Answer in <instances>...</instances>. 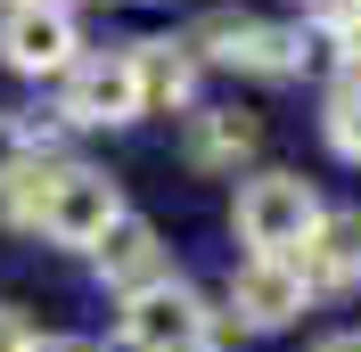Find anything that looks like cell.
<instances>
[{
    "label": "cell",
    "instance_id": "cell-3",
    "mask_svg": "<svg viewBox=\"0 0 361 352\" xmlns=\"http://www.w3.org/2000/svg\"><path fill=\"white\" fill-rule=\"evenodd\" d=\"M123 221V197H115V180L99 172V164H49V180H42V238H58V246H99Z\"/></svg>",
    "mask_w": 361,
    "mask_h": 352
},
{
    "label": "cell",
    "instance_id": "cell-5",
    "mask_svg": "<svg viewBox=\"0 0 361 352\" xmlns=\"http://www.w3.org/2000/svg\"><path fill=\"white\" fill-rule=\"evenodd\" d=\"M123 344L132 352H205L214 344V311L180 279H164L148 295H123Z\"/></svg>",
    "mask_w": 361,
    "mask_h": 352
},
{
    "label": "cell",
    "instance_id": "cell-6",
    "mask_svg": "<svg viewBox=\"0 0 361 352\" xmlns=\"http://www.w3.org/2000/svg\"><path fill=\"white\" fill-rule=\"evenodd\" d=\"M58 115L99 132V123H140V74L132 58L115 49V58H74L66 66V90H58Z\"/></svg>",
    "mask_w": 361,
    "mask_h": 352
},
{
    "label": "cell",
    "instance_id": "cell-11",
    "mask_svg": "<svg viewBox=\"0 0 361 352\" xmlns=\"http://www.w3.org/2000/svg\"><path fill=\"white\" fill-rule=\"evenodd\" d=\"M255 148H263V123L247 107H197L189 115V164L197 172H238Z\"/></svg>",
    "mask_w": 361,
    "mask_h": 352
},
{
    "label": "cell",
    "instance_id": "cell-1",
    "mask_svg": "<svg viewBox=\"0 0 361 352\" xmlns=\"http://www.w3.org/2000/svg\"><path fill=\"white\" fill-rule=\"evenodd\" d=\"M320 213H329V205L312 197V180H295V172H255L247 189H238V205H230L238 246H255V254H271V263H288Z\"/></svg>",
    "mask_w": 361,
    "mask_h": 352
},
{
    "label": "cell",
    "instance_id": "cell-9",
    "mask_svg": "<svg viewBox=\"0 0 361 352\" xmlns=\"http://www.w3.org/2000/svg\"><path fill=\"white\" fill-rule=\"evenodd\" d=\"M90 254H99V279H107L115 295H148V287H164V279H173L157 221H140V213H123V221L107 230V238L90 246Z\"/></svg>",
    "mask_w": 361,
    "mask_h": 352
},
{
    "label": "cell",
    "instance_id": "cell-15",
    "mask_svg": "<svg viewBox=\"0 0 361 352\" xmlns=\"http://www.w3.org/2000/svg\"><path fill=\"white\" fill-rule=\"evenodd\" d=\"M0 352H33V320L17 303H0Z\"/></svg>",
    "mask_w": 361,
    "mask_h": 352
},
{
    "label": "cell",
    "instance_id": "cell-14",
    "mask_svg": "<svg viewBox=\"0 0 361 352\" xmlns=\"http://www.w3.org/2000/svg\"><path fill=\"white\" fill-rule=\"evenodd\" d=\"M320 25H329V42H337V58H345V66L361 74V8H353V0H345V8H329V17H320Z\"/></svg>",
    "mask_w": 361,
    "mask_h": 352
},
{
    "label": "cell",
    "instance_id": "cell-4",
    "mask_svg": "<svg viewBox=\"0 0 361 352\" xmlns=\"http://www.w3.org/2000/svg\"><path fill=\"white\" fill-rule=\"evenodd\" d=\"M82 58V25L66 0H8L0 17V66L8 74H66Z\"/></svg>",
    "mask_w": 361,
    "mask_h": 352
},
{
    "label": "cell",
    "instance_id": "cell-2",
    "mask_svg": "<svg viewBox=\"0 0 361 352\" xmlns=\"http://www.w3.org/2000/svg\"><path fill=\"white\" fill-rule=\"evenodd\" d=\"M189 49L214 58V66L263 74V82H288V74H304V58H312L304 25H271V17H205Z\"/></svg>",
    "mask_w": 361,
    "mask_h": 352
},
{
    "label": "cell",
    "instance_id": "cell-12",
    "mask_svg": "<svg viewBox=\"0 0 361 352\" xmlns=\"http://www.w3.org/2000/svg\"><path fill=\"white\" fill-rule=\"evenodd\" d=\"M320 132H329V148H337L345 164H361V74H345V82L329 90V115H320Z\"/></svg>",
    "mask_w": 361,
    "mask_h": 352
},
{
    "label": "cell",
    "instance_id": "cell-10",
    "mask_svg": "<svg viewBox=\"0 0 361 352\" xmlns=\"http://www.w3.org/2000/svg\"><path fill=\"white\" fill-rule=\"evenodd\" d=\"M140 74V115H180L189 99H197V49L189 42H140L123 49Z\"/></svg>",
    "mask_w": 361,
    "mask_h": 352
},
{
    "label": "cell",
    "instance_id": "cell-13",
    "mask_svg": "<svg viewBox=\"0 0 361 352\" xmlns=\"http://www.w3.org/2000/svg\"><path fill=\"white\" fill-rule=\"evenodd\" d=\"M25 164H42V132H33L25 115H0V189H8Z\"/></svg>",
    "mask_w": 361,
    "mask_h": 352
},
{
    "label": "cell",
    "instance_id": "cell-16",
    "mask_svg": "<svg viewBox=\"0 0 361 352\" xmlns=\"http://www.w3.org/2000/svg\"><path fill=\"white\" fill-rule=\"evenodd\" d=\"M33 352H99L90 336H33Z\"/></svg>",
    "mask_w": 361,
    "mask_h": 352
},
{
    "label": "cell",
    "instance_id": "cell-8",
    "mask_svg": "<svg viewBox=\"0 0 361 352\" xmlns=\"http://www.w3.org/2000/svg\"><path fill=\"white\" fill-rule=\"evenodd\" d=\"M288 263H295V279H304V295H345V287H361V213L353 205H345V213H320Z\"/></svg>",
    "mask_w": 361,
    "mask_h": 352
},
{
    "label": "cell",
    "instance_id": "cell-18",
    "mask_svg": "<svg viewBox=\"0 0 361 352\" xmlns=\"http://www.w3.org/2000/svg\"><path fill=\"white\" fill-rule=\"evenodd\" d=\"M353 8H361V0H353Z\"/></svg>",
    "mask_w": 361,
    "mask_h": 352
},
{
    "label": "cell",
    "instance_id": "cell-7",
    "mask_svg": "<svg viewBox=\"0 0 361 352\" xmlns=\"http://www.w3.org/2000/svg\"><path fill=\"white\" fill-rule=\"evenodd\" d=\"M304 303H312V295H304L295 263L247 254V263L230 270V311H238V328H255V336H279V328H288V320H295Z\"/></svg>",
    "mask_w": 361,
    "mask_h": 352
},
{
    "label": "cell",
    "instance_id": "cell-17",
    "mask_svg": "<svg viewBox=\"0 0 361 352\" xmlns=\"http://www.w3.org/2000/svg\"><path fill=\"white\" fill-rule=\"evenodd\" d=\"M312 352H361V328H345V336H320Z\"/></svg>",
    "mask_w": 361,
    "mask_h": 352
}]
</instances>
